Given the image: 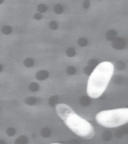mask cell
I'll list each match as a JSON object with an SVG mask.
<instances>
[{
	"label": "cell",
	"mask_w": 128,
	"mask_h": 144,
	"mask_svg": "<svg viewBox=\"0 0 128 144\" xmlns=\"http://www.w3.org/2000/svg\"><path fill=\"white\" fill-rule=\"evenodd\" d=\"M37 101L36 98L30 96L26 98L25 100L26 103L28 105L31 106L35 104Z\"/></svg>",
	"instance_id": "6"
},
{
	"label": "cell",
	"mask_w": 128,
	"mask_h": 144,
	"mask_svg": "<svg viewBox=\"0 0 128 144\" xmlns=\"http://www.w3.org/2000/svg\"><path fill=\"white\" fill-rule=\"evenodd\" d=\"M90 5V2L89 0H85L83 3L82 6L84 8L87 9L88 8Z\"/></svg>",
	"instance_id": "16"
},
{
	"label": "cell",
	"mask_w": 128,
	"mask_h": 144,
	"mask_svg": "<svg viewBox=\"0 0 128 144\" xmlns=\"http://www.w3.org/2000/svg\"><path fill=\"white\" fill-rule=\"evenodd\" d=\"M97 123L107 128L119 126L128 123V108L102 111L95 117Z\"/></svg>",
	"instance_id": "3"
},
{
	"label": "cell",
	"mask_w": 128,
	"mask_h": 144,
	"mask_svg": "<svg viewBox=\"0 0 128 144\" xmlns=\"http://www.w3.org/2000/svg\"><path fill=\"white\" fill-rule=\"evenodd\" d=\"M87 40L85 38H81L78 40V42L80 45H84L87 42Z\"/></svg>",
	"instance_id": "15"
},
{
	"label": "cell",
	"mask_w": 128,
	"mask_h": 144,
	"mask_svg": "<svg viewBox=\"0 0 128 144\" xmlns=\"http://www.w3.org/2000/svg\"><path fill=\"white\" fill-rule=\"evenodd\" d=\"M48 74V72L46 70H42L36 73L35 76L38 80H42L47 78Z\"/></svg>",
	"instance_id": "4"
},
{
	"label": "cell",
	"mask_w": 128,
	"mask_h": 144,
	"mask_svg": "<svg viewBox=\"0 0 128 144\" xmlns=\"http://www.w3.org/2000/svg\"><path fill=\"white\" fill-rule=\"evenodd\" d=\"M54 10L56 14H60L63 12V8L61 5L60 4H57L54 6Z\"/></svg>",
	"instance_id": "7"
},
{
	"label": "cell",
	"mask_w": 128,
	"mask_h": 144,
	"mask_svg": "<svg viewBox=\"0 0 128 144\" xmlns=\"http://www.w3.org/2000/svg\"><path fill=\"white\" fill-rule=\"evenodd\" d=\"M28 142L26 137L24 136H21L17 138L15 141L16 144H26Z\"/></svg>",
	"instance_id": "5"
},
{
	"label": "cell",
	"mask_w": 128,
	"mask_h": 144,
	"mask_svg": "<svg viewBox=\"0 0 128 144\" xmlns=\"http://www.w3.org/2000/svg\"><path fill=\"white\" fill-rule=\"evenodd\" d=\"M114 71V65L109 62H101L96 67L88 82L86 92L89 96L96 99L101 96L106 89Z\"/></svg>",
	"instance_id": "2"
},
{
	"label": "cell",
	"mask_w": 128,
	"mask_h": 144,
	"mask_svg": "<svg viewBox=\"0 0 128 144\" xmlns=\"http://www.w3.org/2000/svg\"><path fill=\"white\" fill-rule=\"evenodd\" d=\"M24 65L27 68H30L32 67L33 65L34 61L32 58H28L24 60Z\"/></svg>",
	"instance_id": "8"
},
{
	"label": "cell",
	"mask_w": 128,
	"mask_h": 144,
	"mask_svg": "<svg viewBox=\"0 0 128 144\" xmlns=\"http://www.w3.org/2000/svg\"><path fill=\"white\" fill-rule=\"evenodd\" d=\"M42 136L44 138H47L49 136L50 131L49 128L47 127L43 128L41 131Z\"/></svg>",
	"instance_id": "10"
},
{
	"label": "cell",
	"mask_w": 128,
	"mask_h": 144,
	"mask_svg": "<svg viewBox=\"0 0 128 144\" xmlns=\"http://www.w3.org/2000/svg\"><path fill=\"white\" fill-rule=\"evenodd\" d=\"M49 26L50 28L53 30H56L58 28L57 23L54 21L50 22L49 24Z\"/></svg>",
	"instance_id": "14"
},
{
	"label": "cell",
	"mask_w": 128,
	"mask_h": 144,
	"mask_svg": "<svg viewBox=\"0 0 128 144\" xmlns=\"http://www.w3.org/2000/svg\"><path fill=\"white\" fill-rule=\"evenodd\" d=\"M15 130L13 128H10L7 129L6 131V133L9 136H13L15 133Z\"/></svg>",
	"instance_id": "13"
},
{
	"label": "cell",
	"mask_w": 128,
	"mask_h": 144,
	"mask_svg": "<svg viewBox=\"0 0 128 144\" xmlns=\"http://www.w3.org/2000/svg\"><path fill=\"white\" fill-rule=\"evenodd\" d=\"M43 16L42 14L39 13L35 14L34 16V18L37 20H39L42 18Z\"/></svg>",
	"instance_id": "17"
},
{
	"label": "cell",
	"mask_w": 128,
	"mask_h": 144,
	"mask_svg": "<svg viewBox=\"0 0 128 144\" xmlns=\"http://www.w3.org/2000/svg\"><path fill=\"white\" fill-rule=\"evenodd\" d=\"M38 84L36 83L33 82L31 83L29 86V88L30 90L32 92H36L39 89Z\"/></svg>",
	"instance_id": "9"
},
{
	"label": "cell",
	"mask_w": 128,
	"mask_h": 144,
	"mask_svg": "<svg viewBox=\"0 0 128 144\" xmlns=\"http://www.w3.org/2000/svg\"><path fill=\"white\" fill-rule=\"evenodd\" d=\"M56 108L59 116L75 134L86 139H90L94 136L95 132L92 126L68 105L59 104L56 105Z\"/></svg>",
	"instance_id": "1"
},
{
	"label": "cell",
	"mask_w": 128,
	"mask_h": 144,
	"mask_svg": "<svg viewBox=\"0 0 128 144\" xmlns=\"http://www.w3.org/2000/svg\"><path fill=\"white\" fill-rule=\"evenodd\" d=\"M12 28L9 26H5L2 28V31L4 34L8 35L10 34L12 32Z\"/></svg>",
	"instance_id": "11"
},
{
	"label": "cell",
	"mask_w": 128,
	"mask_h": 144,
	"mask_svg": "<svg viewBox=\"0 0 128 144\" xmlns=\"http://www.w3.org/2000/svg\"><path fill=\"white\" fill-rule=\"evenodd\" d=\"M2 69V66L0 64V72H1Z\"/></svg>",
	"instance_id": "18"
},
{
	"label": "cell",
	"mask_w": 128,
	"mask_h": 144,
	"mask_svg": "<svg viewBox=\"0 0 128 144\" xmlns=\"http://www.w3.org/2000/svg\"><path fill=\"white\" fill-rule=\"evenodd\" d=\"M37 9L40 12L43 13L46 11L47 9V7L46 5L44 4H40L38 5Z\"/></svg>",
	"instance_id": "12"
}]
</instances>
